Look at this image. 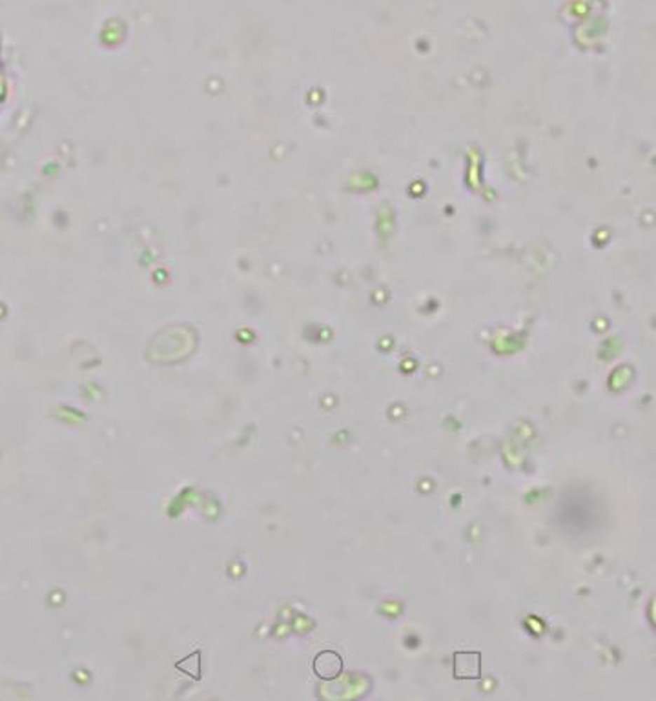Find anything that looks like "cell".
Returning a JSON list of instances; mask_svg holds the SVG:
<instances>
[{"mask_svg":"<svg viewBox=\"0 0 656 701\" xmlns=\"http://www.w3.org/2000/svg\"><path fill=\"white\" fill-rule=\"evenodd\" d=\"M456 678H479V654H472V652L456 654Z\"/></svg>","mask_w":656,"mask_h":701,"instance_id":"2","label":"cell"},{"mask_svg":"<svg viewBox=\"0 0 656 701\" xmlns=\"http://www.w3.org/2000/svg\"><path fill=\"white\" fill-rule=\"evenodd\" d=\"M343 661L336 652H321L314 661V670L319 678L332 679L341 672Z\"/></svg>","mask_w":656,"mask_h":701,"instance_id":"1","label":"cell"}]
</instances>
